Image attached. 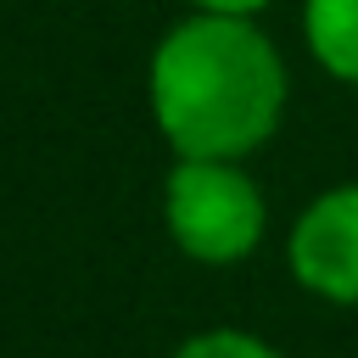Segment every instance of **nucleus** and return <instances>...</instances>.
<instances>
[{
    "mask_svg": "<svg viewBox=\"0 0 358 358\" xmlns=\"http://www.w3.org/2000/svg\"><path fill=\"white\" fill-rule=\"evenodd\" d=\"M173 358H285V352L268 347V341L252 336V330H201V336H190Z\"/></svg>",
    "mask_w": 358,
    "mask_h": 358,
    "instance_id": "5",
    "label": "nucleus"
},
{
    "mask_svg": "<svg viewBox=\"0 0 358 358\" xmlns=\"http://www.w3.org/2000/svg\"><path fill=\"white\" fill-rule=\"evenodd\" d=\"M285 263L302 291L358 308V185H336L302 207L285 241Z\"/></svg>",
    "mask_w": 358,
    "mask_h": 358,
    "instance_id": "3",
    "label": "nucleus"
},
{
    "mask_svg": "<svg viewBox=\"0 0 358 358\" xmlns=\"http://www.w3.org/2000/svg\"><path fill=\"white\" fill-rule=\"evenodd\" d=\"M285 112V62L246 17L196 11L151 56V117L179 157H246Z\"/></svg>",
    "mask_w": 358,
    "mask_h": 358,
    "instance_id": "1",
    "label": "nucleus"
},
{
    "mask_svg": "<svg viewBox=\"0 0 358 358\" xmlns=\"http://www.w3.org/2000/svg\"><path fill=\"white\" fill-rule=\"evenodd\" d=\"M190 6H201V11H229V17H252V11H263L268 0H190Z\"/></svg>",
    "mask_w": 358,
    "mask_h": 358,
    "instance_id": "6",
    "label": "nucleus"
},
{
    "mask_svg": "<svg viewBox=\"0 0 358 358\" xmlns=\"http://www.w3.org/2000/svg\"><path fill=\"white\" fill-rule=\"evenodd\" d=\"M162 224L196 263H241L257 252L268 207L235 157H179L162 179Z\"/></svg>",
    "mask_w": 358,
    "mask_h": 358,
    "instance_id": "2",
    "label": "nucleus"
},
{
    "mask_svg": "<svg viewBox=\"0 0 358 358\" xmlns=\"http://www.w3.org/2000/svg\"><path fill=\"white\" fill-rule=\"evenodd\" d=\"M308 50L330 78L358 84V0H308L302 6Z\"/></svg>",
    "mask_w": 358,
    "mask_h": 358,
    "instance_id": "4",
    "label": "nucleus"
}]
</instances>
